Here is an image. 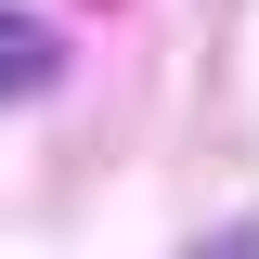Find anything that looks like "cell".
<instances>
[{
	"label": "cell",
	"mask_w": 259,
	"mask_h": 259,
	"mask_svg": "<svg viewBox=\"0 0 259 259\" xmlns=\"http://www.w3.org/2000/svg\"><path fill=\"white\" fill-rule=\"evenodd\" d=\"M207 259H259V233H221V246H207Z\"/></svg>",
	"instance_id": "1"
}]
</instances>
